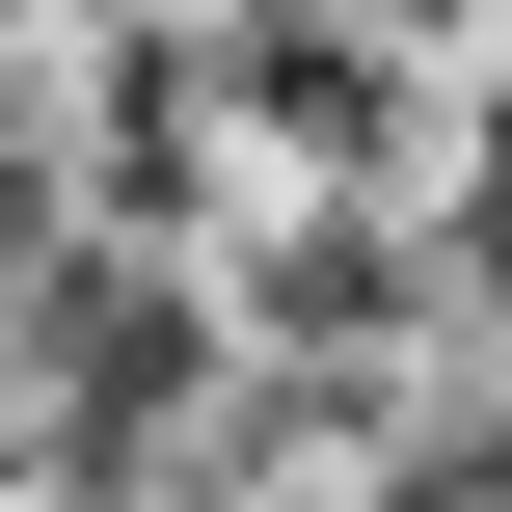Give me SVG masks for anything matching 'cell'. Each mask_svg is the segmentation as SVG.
I'll return each instance as SVG.
<instances>
[{
	"label": "cell",
	"instance_id": "obj_1",
	"mask_svg": "<svg viewBox=\"0 0 512 512\" xmlns=\"http://www.w3.org/2000/svg\"><path fill=\"white\" fill-rule=\"evenodd\" d=\"M270 135H297V162H378L405 108H378V54H351V27H297V54H270Z\"/></svg>",
	"mask_w": 512,
	"mask_h": 512
},
{
	"label": "cell",
	"instance_id": "obj_2",
	"mask_svg": "<svg viewBox=\"0 0 512 512\" xmlns=\"http://www.w3.org/2000/svg\"><path fill=\"white\" fill-rule=\"evenodd\" d=\"M459 270H486V297H512V81H486V108H459Z\"/></svg>",
	"mask_w": 512,
	"mask_h": 512
},
{
	"label": "cell",
	"instance_id": "obj_3",
	"mask_svg": "<svg viewBox=\"0 0 512 512\" xmlns=\"http://www.w3.org/2000/svg\"><path fill=\"white\" fill-rule=\"evenodd\" d=\"M0 108H27V81H0ZM0 243H27V135H0Z\"/></svg>",
	"mask_w": 512,
	"mask_h": 512
}]
</instances>
